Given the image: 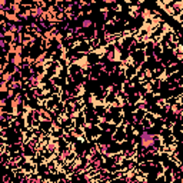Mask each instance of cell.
I'll list each match as a JSON object with an SVG mask.
<instances>
[{"instance_id":"cell-1","label":"cell","mask_w":183,"mask_h":183,"mask_svg":"<svg viewBox=\"0 0 183 183\" xmlns=\"http://www.w3.org/2000/svg\"><path fill=\"white\" fill-rule=\"evenodd\" d=\"M142 142H143V145L145 146H152L153 145V137H152L150 135H147V133H143Z\"/></svg>"}]
</instances>
